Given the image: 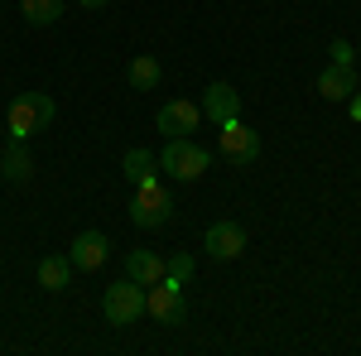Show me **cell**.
Returning <instances> with one entry per match:
<instances>
[{"mask_svg": "<svg viewBox=\"0 0 361 356\" xmlns=\"http://www.w3.org/2000/svg\"><path fill=\"white\" fill-rule=\"evenodd\" d=\"M54 121V97L49 92H20L10 111H5V125H10V140H29L34 130H44Z\"/></svg>", "mask_w": 361, "mask_h": 356, "instance_id": "6da1fadb", "label": "cell"}, {"mask_svg": "<svg viewBox=\"0 0 361 356\" xmlns=\"http://www.w3.org/2000/svg\"><path fill=\"white\" fill-rule=\"evenodd\" d=\"M159 168H164L169 178H183V183H193V178H202L207 168H212V154L202 149V145H193L188 135L169 140L164 154H159Z\"/></svg>", "mask_w": 361, "mask_h": 356, "instance_id": "7a4b0ae2", "label": "cell"}, {"mask_svg": "<svg viewBox=\"0 0 361 356\" xmlns=\"http://www.w3.org/2000/svg\"><path fill=\"white\" fill-rule=\"evenodd\" d=\"M173 217V197H169V188L159 183V178H145V183H135V202H130V221L135 226H164V221Z\"/></svg>", "mask_w": 361, "mask_h": 356, "instance_id": "3957f363", "label": "cell"}, {"mask_svg": "<svg viewBox=\"0 0 361 356\" xmlns=\"http://www.w3.org/2000/svg\"><path fill=\"white\" fill-rule=\"evenodd\" d=\"M145 313H154V323L164 328H183L188 323V303H183V289L173 279H154L145 289Z\"/></svg>", "mask_w": 361, "mask_h": 356, "instance_id": "277c9868", "label": "cell"}, {"mask_svg": "<svg viewBox=\"0 0 361 356\" xmlns=\"http://www.w3.org/2000/svg\"><path fill=\"white\" fill-rule=\"evenodd\" d=\"M102 313H106V323L116 328H126V323H135L140 313H145V284H135L130 274L106 289V299H102Z\"/></svg>", "mask_w": 361, "mask_h": 356, "instance_id": "5b68a950", "label": "cell"}, {"mask_svg": "<svg viewBox=\"0 0 361 356\" xmlns=\"http://www.w3.org/2000/svg\"><path fill=\"white\" fill-rule=\"evenodd\" d=\"M217 149H222L231 164H255L260 159V135L250 125H241V116H236V121L217 125Z\"/></svg>", "mask_w": 361, "mask_h": 356, "instance_id": "8992f818", "label": "cell"}, {"mask_svg": "<svg viewBox=\"0 0 361 356\" xmlns=\"http://www.w3.org/2000/svg\"><path fill=\"white\" fill-rule=\"evenodd\" d=\"M202 246H207L212 260H236V255L246 250V226H241V221H217V226H207Z\"/></svg>", "mask_w": 361, "mask_h": 356, "instance_id": "52a82bcc", "label": "cell"}, {"mask_svg": "<svg viewBox=\"0 0 361 356\" xmlns=\"http://www.w3.org/2000/svg\"><path fill=\"white\" fill-rule=\"evenodd\" d=\"M202 116L217 121V125L236 121V116H241V92H236L231 82H212L207 92H202Z\"/></svg>", "mask_w": 361, "mask_h": 356, "instance_id": "ba28073f", "label": "cell"}, {"mask_svg": "<svg viewBox=\"0 0 361 356\" xmlns=\"http://www.w3.org/2000/svg\"><path fill=\"white\" fill-rule=\"evenodd\" d=\"M197 121H202V106H193V102H164L159 106V130H164V140L193 135Z\"/></svg>", "mask_w": 361, "mask_h": 356, "instance_id": "9c48e42d", "label": "cell"}, {"mask_svg": "<svg viewBox=\"0 0 361 356\" xmlns=\"http://www.w3.org/2000/svg\"><path fill=\"white\" fill-rule=\"evenodd\" d=\"M106 255H111V241L102 236V231H82L73 250H68V260H73V270H102L106 265Z\"/></svg>", "mask_w": 361, "mask_h": 356, "instance_id": "30bf717a", "label": "cell"}, {"mask_svg": "<svg viewBox=\"0 0 361 356\" xmlns=\"http://www.w3.org/2000/svg\"><path fill=\"white\" fill-rule=\"evenodd\" d=\"M352 92H357V68L333 63V68H323V73H318V97H328V102H347Z\"/></svg>", "mask_w": 361, "mask_h": 356, "instance_id": "8fae6325", "label": "cell"}, {"mask_svg": "<svg viewBox=\"0 0 361 356\" xmlns=\"http://www.w3.org/2000/svg\"><path fill=\"white\" fill-rule=\"evenodd\" d=\"M29 173H34V154L25 149V140H15V145L0 154V178H5V183H29Z\"/></svg>", "mask_w": 361, "mask_h": 356, "instance_id": "7c38bea8", "label": "cell"}, {"mask_svg": "<svg viewBox=\"0 0 361 356\" xmlns=\"http://www.w3.org/2000/svg\"><path fill=\"white\" fill-rule=\"evenodd\" d=\"M126 274H130L135 284H154V279H164V255H154V250H130V255H126Z\"/></svg>", "mask_w": 361, "mask_h": 356, "instance_id": "4fadbf2b", "label": "cell"}, {"mask_svg": "<svg viewBox=\"0 0 361 356\" xmlns=\"http://www.w3.org/2000/svg\"><path fill=\"white\" fill-rule=\"evenodd\" d=\"M39 284H44L49 294H63V289L73 284V260H68V255H44V260H39Z\"/></svg>", "mask_w": 361, "mask_h": 356, "instance_id": "5bb4252c", "label": "cell"}, {"mask_svg": "<svg viewBox=\"0 0 361 356\" xmlns=\"http://www.w3.org/2000/svg\"><path fill=\"white\" fill-rule=\"evenodd\" d=\"M159 78H164L159 58H149V54L130 58V87H135V92H154V87H159Z\"/></svg>", "mask_w": 361, "mask_h": 356, "instance_id": "9a60e30c", "label": "cell"}, {"mask_svg": "<svg viewBox=\"0 0 361 356\" xmlns=\"http://www.w3.org/2000/svg\"><path fill=\"white\" fill-rule=\"evenodd\" d=\"M20 10H25V20L29 25H39V29H49V25H58L63 20V0H20Z\"/></svg>", "mask_w": 361, "mask_h": 356, "instance_id": "2e32d148", "label": "cell"}, {"mask_svg": "<svg viewBox=\"0 0 361 356\" xmlns=\"http://www.w3.org/2000/svg\"><path fill=\"white\" fill-rule=\"evenodd\" d=\"M154 168H159V159H154L149 149H130V154L121 159V173H126L130 183H145V178H154Z\"/></svg>", "mask_w": 361, "mask_h": 356, "instance_id": "e0dca14e", "label": "cell"}, {"mask_svg": "<svg viewBox=\"0 0 361 356\" xmlns=\"http://www.w3.org/2000/svg\"><path fill=\"white\" fill-rule=\"evenodd\" d=\"M164 279H173V284L183 289V284L193 279V255H188V250H178V255H169V260H164Z\"/></svg>", "mask_w": 361, "mask_h": 356, "instance_id": "ac0fdd59", "label": "cell"}, {"mask_svg": "<svg viewBox=\"0 0 361 356\" xmlns=\"http://www.w3.org/2000/svg\"><path fill=\"white\" fill-rule=\"evenodd\" d=\"M328 54H333V63H342V68H357V49H352L347 39H337V44L328 49Z\"/></svg>", "mask_w": 361, "mask_h": 356, "instance_id": "d6986e66", "label": "cell"}, {"mask_svg": "<svg viewBox=\"0 0 361 356\" xmlns=\"http://www.w3.org/2000/svg\"><path fill=\"white\" fill-rule=\"evenodd\" d=\"M78 5H87V10H106L111 0H78Z\"/></svg>", "mask_w": 361, "mask_h": 356, "instance_id": "ffe728a7", "label": "cell"}, {"mask_svg": "<svg viewBox=\"0 0 361 356\" xmlns=\"http://www.w3.org/2000/svg\"><path fill=\"white\" fill-rule=\"evenodd\" d=\"M347 102H352V116H357V121H361V97H357V92H352Z\"/></svg>", "mask_w": 361, "mask_h": 356, "instance_id": "44dd1931", "label": "cell"}]
</instances>
